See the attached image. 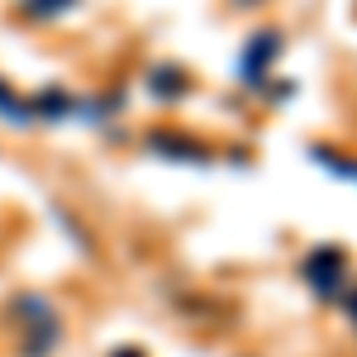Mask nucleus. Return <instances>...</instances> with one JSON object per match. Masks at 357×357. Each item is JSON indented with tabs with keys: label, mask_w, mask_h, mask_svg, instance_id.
Returning <instances> with one entry per match:
<instances>
[{
	"label": "nucleus",
	"mask_w": 357,
	"mask_h": 357,
	"mask_svg": "<svg viewBox=\"0 0 357 357\" xmlns=\"http://www.w3.org/2000/svg\"><path fill=\"white\" fill-rule=\"evenodd\" d=\"M281 48H286V38H281L276 29H257V33L243 43V53H238V82L243 86H262L267 72L276 67Z\"/></svg>",
	"instance_id": "nucleus-1"
},
{
	"label": "nucleus",
	"mask_w": 357,
	"mask_h": 357,
	"mask_svg": "<svg viewBox=\"0 0 357 357\" xmlns=\"http://www.w3.org/2000/svg\"><path fill=\"white\" fill-rule=\"evenodd\" d=\"M343 272H348V262H343L338 248H310L305 252V281L314 286L319 301H338L343 296Z\"/></svg>",
	"instance_id": "nucleus-2"
},
{
	"label": "nucleus",
	"mask_w": 357,
	"mask_h": 357,
	"mask_svg": "<svg viewBox=\"0 0 357 357\" xmlns=\"http://www.w3.org/2000/svg\"><path fill=\"white\" fill-rule=\"evenodd\" d=\"M153 153L158 158H172V162H191V167H205L210 162V148H200L195 138H181V134H153Z\"/></svg>",
	"instance_id": "nucleus-3"
},
{
	"label": "nucleus",
	"mask_w": 357,
	"mask_h": 357,
	"mask_svg": "<svg viewBox=\"0 0 357 357\" xmlns=\"http://www.w3.org/2000/svg\"><path fill=\"white\" fill-rule=\"evenodd\" d=\"M186 86H191V82H186V72H181V67H172V62H162V67H153V72H148V91H153V96H162V100H176Z\"/></svg>",
	"instance_id": "nucleus-4"
},
{
	"label": "nucleus",
	"mask_w": 357,
	"mask_h": 357,
	"mask_svg": "<svg viewBox=\"0 0 357 357\" xmlns=\"http://www.w3.org/2000/svg\"><path fill=\"white\" fill-rule=\"evenodd\" d=\"M77 0H20V10H24L29 20H57V15H67Z\"/></svg>",
	"instance_id": "nucleus-5"
},
{
	"label": "nucleus",
	"mask_w": 357,
	"mask_h": 357,
	"mask_svg": "<svg viewBox=\"0 0 357 357\" xmlns=\"http://www.w3.org/2000/svg\"><path fill=\"white\" fill-rule=\"evenodd\" d=\"M0 119H15V124H29V119H33V110H29L5 82H0Z\"/></svg>",
	"instance_id": "nucleus-6"
},
{
	"label": "nucleus",
	"mask_w": 357,
	"mask_h": 357,
	"mask_svg": "<svg viewBox=\"0 0 357 357\" xmlns=\"http://www.w3.org/2000/svg\"><path fill=\"white\" fill-rule=\"evenodd\" d=\"M310 158H314L319 167H329L333 176H353V181H357V162H348V158H338V153H329V148H314Z\"/></svg>",
	"instance_id": "nucleus-7"
},
{
	"label": "nucleus",
	"mask_w": 357,
	"mask_h": 357,
	"mask_svg": "<svg viewBox=\"0 0 357 357\" xmlns=\"http://www.w3.org/2000/svg\"><path fill=\"white\" fill-rule=\"evenodd\" d=\"M33 114H38V119H62V114H67V96H62V91H43L38 105H33Z\"/></svg>",
	"instance_id": "nucleus-8"
},
{
	"label": "nucleus",
	"mask_w": 357,
	"mask_h": 357,
	"mask_svg": "<svg viewBox=\"0 0 357 357\" xmlns=\"http://www.w3.org/2000/svg\"><path fill=\"white\" fill-rule=\"evenodd\" d=\"M348 314H353V324H357V291H353V301H348Z\"/></svg>",
	"instance_id": "nucleus-9"
},
{
	"label": "nucleus",
	"mask_w": 357,
	"mask_h": 357,
	"mask_svg": "<svg viewBox=\"0 0 357 357\" xmlns=\"http://www.w3.org/2000/svg\"><path fill=\"white\" fill-rule=\"evenodd\" d=\"M114 357H143V353H138V348H129V353H114Z\"/></svg>",
	"instance_id": "nucleus-10"
},
{
	"label": "nucleus",
	"mask_w": 357,
	"mask_h": 357,
	"mask_svg": "<svg viewBox=\"0 0 357 357\" xmlns=\"http://www.w3.org/2000/svg\"><path fill=\"white\" fill-rule=\"evenodd\" d=\"M238 5H262V0H238Z\"/></svg>",
	"instance_id": "nucleus-11"
}]
</instances>
